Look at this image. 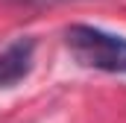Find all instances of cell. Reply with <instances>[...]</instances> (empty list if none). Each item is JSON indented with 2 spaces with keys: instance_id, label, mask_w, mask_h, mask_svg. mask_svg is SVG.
<instances>
[{
  "instance_id": "3957f363",
  "label": "cell",
  "mask_w": 126,
  "mask_h": 123,
  "mask_svg": "<svg viewBox=\"0 0 126 123\" xmlns=\"http://www.w3.org/2000/svg\"><path fill=\"white\" fill-rule=\"evenodd\" d=\"M21 3H30V6H53V3H64V0H21Z\"/></svg>"
},
{
  "instance_id": "6da1fadb",
  "label": "cell",
  "mask_w": 126,
  "mask_h": 123,
  "mask_svg": "<svg viewBox=\"0 0 126 123\" xmlns=\"http://www.w3.org/2000/svg\"><path fill=\"white\" fill-rule=\"evenodd\" d=\"M64 44L82 67L126 76V38L91 24H70L64 30Z\"/></svg>"
},
{
  "instance_id": "7a4b0ae2",
  "label": "cell",
  "mask_w": 126,
  "mask_h": 123,
  "mask_svg": "<svg viewBox=\"0 0 126 123\" xmlns=\"http://www.w3.org/2000/svg\"><path fill=\"white\" fill-rule=\"evenodd\" d=\"M32 62H35V41L27 35L0 47V88H12L21 79H27Z\"/></svg>"
}]
</instances>
